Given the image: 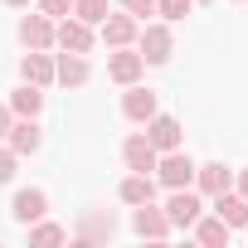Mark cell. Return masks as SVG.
I'll return each mask as SVG.
<instances>
[{
	"mask_svg": "<svg viewBox=\"0 0 248 248\" xmlns=\"http://www.w3.org/2000/svg\"><path fill=\"white\" fill-rule=\"evenodd\" d=\"M166 190H185V185H195V161L175 146V151H161L156 156V170H151Z\"/></svg>",
	"mask_w": 248,
	"mask_h": 248,
	"instance_id": "2",
	"label": "cell"
},
{
	"mask_svg": "<svg viewBox=\"0 0 248 248\" xmlns=\"http://www.w3.org/2000/svg\"><path fill=\"white\" fill-rule=\"evenodd\" d=\"M233 180H238V195H243V200H248V170H238V175H233Z\"/></svg>",
	"mask_w": 248,
	"mask_h": 248,
	"instance_id": "29",
	"label": "cell"
},
{
	"mask_svg": "<svg viewBox=\"0 0 248 248\" xmlns=\"http://www.w3.org/2000/svg\"><path fill=\"white\" fill-rule=\"evenodd\" d=\"M132 229H137L141 238H151V243H161V238H170V233H175V229H170V219H166V209H156V200H151V204H137Z\"/></svg>",
	"mask_w": 248,
	"mask_h": 248,
	"instance_id": "12",
	"label": "cell"
},
{
	"mask_svg": "<svg viewBox=\"0 0 248 248\" xmlns=\"http://www.w3.org/2000/svg\"><path fill=\"white\" fill-rule=\"evenodd\" d=\"M30 243H39V248L68 243V229H63V224H49V219H34V224H30Z\"/></svg>",
	"mask_w": 248,
	"mask_h": 248,
	"instance_id": "22",
	"label": "cell"
},
{
	"mask_svg": "<svg viewBox=\"0 0 248 248\" xmlns=\"http://www.w3.org/2000/svg\"><path fill=\"white\" fill-rule=\"evenodd\" d=\"M10 127H15V112H10V102H0V141L10 137Z\"/></svg>",
	"mask_w": 248,
	"mask_h": 248,
	"instance_id": "28",
	"label": "cell"
},
{
	"mask_svg": "<svg viewBox=\"0 0 248 248\" xmlns=\"http://www.w3.org/2000/svg\"><path fill=\"white\" fill-rule=\"evenodd\" d=\"M20 78L34 83V88H49V83H54V54H49V49H30V54L20 59Z\"/></svg>",
	"mask_w": 248,
	"mask_h": 248,
	"instance_id": "17",
	"label": "cell"
},
{
	"mask_svg": "<svg viewBox=\"0 0 248 248\" xmlns=\"http://www.w3.org/2000/svg\"><path fill=\"white\" fill-rule=\"evenodd\" d=\"M137 54L156 68V63H166L170 54H175V34H170V20H161V25H141L137 30Z\"/></svg>",
	"mask_w": 248,
	"mask_h": 248,
	"instance_id": "1",
	"label": "cell"
},
{
	"mask_svg": "<svg viewBox=\"0 0 248 248\" xmlns=\"http://www.w3.org/2000/svg\"><path fill=\"white\" fill-rule=\"evenodd\" d=\"M20 39H25V49H54V15H44V10L25 15L20 20Z\"/></svg>",
	"mask_w": 248,
	"mask_h": 248,
	"instance_id": "15",
	"label": "cell"
},
{
	"mask_svg": "<svg viewBox=\"0 0 248 248\" xmlns=\"http://www.w3.org/2000/svg\"><path fill=\"white\" fill-rule=\"evenodd\" d=\"M146 141H151L156 151H175V146L185 141V132H180V117H170V112H156V117L146 122Z\"/></svg>",
	"mask_w": 248,
	"mask_h": 248,
	"instance_id": "13",
	"label": "cell"
},
{
	"mask_svg": "<svg viewBox=\"0 0 248 248\" xmlns=\"http://www.w3.org/2000/svg\"><path fill=\"white\" fill-rule=\"evenodd\" d=\"M190 233H195L204 248H229V238H233V229H229L219 214H200V219L190 224Z\"/></svg>",
	"mask_w": 248,
	"mask_h": 248,
	"instance_id": "18",
	"label": "cell"
},
{
	"mask_svg": "<svg viewBox=\"0 0 248 248\" xmlns=\"http://www.w3.org/2000/svg\"><path fill=\"white\" fill-rule=\"evenodd\" d=\"M49 214V195L44 190H15V200H10V219L20 224V229H30L34 219H44Z\"/></svg>",
	"mask_w": 248,
	"mask_h": 248,
	"instance_id": "11",
	"label": "cell"
},
{
	"mask_svg": "<svg viewBox=\"0 0 248 248\" xmlns=\"http://www.w3.org/2000/svg\"><path fill=\"white\" fill-rule=\"evenodd\" d=\"M156 146L146 141V132H132L127 141H122V161H127V170H156Z\"/></svg>",
	"mask_w": 248,
	"mask_h": 248,
	"instance_id": "16",
	"label": "cell"
},
{
	"mask_svg": "<svg viewBox=\"0 0 248 248\" xmlns=\"http://www.w3.org/2000/svg\"><path fill=\"white\" fill-rule=\"evenodd\" d=\"M34 5H39L44 15H54V20H63V15H73V0H34Z\"/></svg>",
	"mask_w": 248,
	"mask_h": 248,
	"instance_id": "26",
	"label": "cell"
},
{
	"mask_svg": "<svg viewBox=\"0 0 248 248\" xmlns=\"http://www.w3.org/2000/svg\"><path fill=\"white\" fill-rule=\"evenodd\" d=\"M200 214H204V195H200L195 185L170 190V200H166V219H170V229H175V233H180V229H190Z\"/></svg>",
	"mask_w": 248,
	"mask_h": 248,
	"instance_id": "4",
	"label": "cell"
},
{
	"mask_svg": "<svg viewBox=\"0 0 248 248\" xmlns=\"http://www.w3.org/2000/svg\"><path fill=\"white\" fill-rule=\"evenodd\" d=\"M15 166H20V156H15L5 141H0V185H10V180H15Z\"/></svg>",
	"mask_w": 248,
	"mask_h": 248,
	"instance_id": "25",
	"label": "cell"
},
{
	"mask_svg": "<svg viewBox=\"0 0 248 248\" xmlns=\"http://www.w3.org/2000/svg\"><path fill=\"white\" fill-rule=\"evenodd\" d=\"M156 112H161V107H156V93H151V88L132 83L127 93H122V117H127V122H137V127H146V122H151Z\"/></svg>",
	"mask_w": 248,
	"mask_h": 248,
	"instance_id": "7",
	"label": "cell"
},
{
	"mask_svg": "<svg viewBox=\"0 0 248 248\" xmlns=\"http://www.w3.org/2000/svg\"><path fill=\"white\" fill-rule=\"evenodd\" d=\"M93 44H97V30H93V25H83L78 15H63V20H54V49L88 54Z\"/></svg>",
	"mask_w": 248,
	"mask_h": 248,
	"instance_id": "3",
	"label": "cell"
},
{
	"mask_svg": "<svg viewBox=\"0 0 248 248\" xmlns=\"http://www.w3.org/2000/svg\"><path fill=\"white\" fill-rule=\"evenodd\" d=\"M122 10L137 15V20H146V15H156V0H122Z\"/></svg>",
	"mask_w": 248,
	"mask_h": 248,
	"instance_id": "27",
	"label": "cell"
},
{
	"mask_svg": "<svg viewBox=\"0 0 248 248\" xmlns=\"http://www.w3.org/2000/svg\"><path fill=\"white\" fill-rule=\"evenodd\" d=\"M10 112H15V117H39V112H44V88L20 83V88L10 93Z\"/></svg>",
	"mask_w": 248,
	"mask_h": 248,
	"instance_id": "20",
	"label": "cell"
},
{
	"mask_svg": "<svg viewBox=\"0 0 248 248\" xmlns=\"http://www.w3.org/2000/svg\"><path fill=\"white\" fill-rule=\"evenodd\" d=\"M0 5H10V10H30L34 0H0Z\"/></svg>",
	"mask_w": 248,
	"mask_h": 248,
	"instance_id": "30",
	"label": "cell"
},
{
	"mask_svg": "<svg viewBox=\"0 0 248 248\" xmlns=\"http://www.w3.org/2000/svg\"><path fill=\"white\" fill-rule=\"evenodd\" d=\"M112 233H117V219L112 214H88V224L78 229V243H102Z\"/></svg>",
	"mask_w": 248,
	"mask_h": 248,
	"instance_id": "21",
	"label": "cell"
},
{
	"mask_svg": "<svg viewBox=\"0 0 248 248\" xmlns=\"http://www.w3.org/2000/svg\"><path fill=\"white\" fill-rule=\"evenodd\" d=\"M156 190H161V180H156L151 170H132L127 180L117 185V200L137 209V204H151V200H156Z\"/></svg>",
	"mask_w": 248,
	"mask_h": 248,
	"instance_id": "9",
	"label": "cell"
},
{
	"mask_svg": "<svg viewBox=\"0 0 248 248\" xmlns=\"http://www.w3.org/2000/svg\"><path fill=\"white\" fill-rule=\"evenodd\" d=\"M195 10V0H156V15L161 20H185Z\"/></svg>",
	"mask_w": 248,
	"mask_h": 248,
	"instance_id": "24",
	"label": "cell"
},
{
	"mask_svg": "<svg viewBox=\"0 0 248 248\" xmlns=\"http://www.w3.org/2000/svg\"><path fill=\"white\" fill-rule=\"evenodd\" d=\"M88 78H93L88 54H68V49H59V54H54V83H63V88H83Z\"/></svg>",
	"mask_w": 248,
	"mask_h": 248,
	"instance_id": "10",
	"label": "cell"
},
{
	"mask_svg": "<svg viewBox=\"0 0 248 248\" xmlns=\"http://www.w3.org/2000/svg\"><path fill=\"white\" fill-rule=\"evenodd\" d=\"M214 214H219L229 229H248V200H243L238 190H224V195H214Z\"/></svg>",
	"mask_w": 248,
	"mask_h": 248,
	"instance_id": "19",
	"label": "cell"
},
{
	"mask_svg": "<svg viewBox=\"0 0 248 248\" xmlns=\"http://www.w3.org/2000/svg\"><path fill=\"white\" fill-rule=\"evenodd\" d=\"M73 15H78L83 25H93V30H97V25L107 20V0H73Z\"/></svg>",
	"mask_w": 248,
	"mask_h": 248,
	"instance_id": "23",
	"label": "cell"
},
{
	"mask_svg": "<svg viewBox=\"0 0 248 248\" xmlns=\"http://www.w3.org/2000/svg\"><path fill=\"white\" fill-rule=\"evenodd\" d=\"M195 190L214 200V195L233 190V170H229L224 161H204V166H195Z\"/></svg>",
	"mask_w": 248,
	"mask_h": 248,
	"instance_id": "14",
	"label": "cell"
},
{
	"mask_svg": "<svg viewBox=\"0 0 248 248\" xmlns=\"http://www.w3.org/2000/svg\"><path fill=\"white\" fill-rule=\"evenodd\" d=\"M137 30H141L137 15H127V10L112 15V10H107V20L97 25V39H102L107 49H127V44H137Z\"/></svg>",
	"mask_w": 248,
	"mask_h": 248,
	"instance_id": "6",
	"label": "cell"
},
{
	"mask_svg": "<svg viewBox=\"0 0 248 248\" xmlns=\"http://www.w3.org/2000/svg\"><path fill=\"white\" fill-rule=\"evenodd\" d=\"M195 5H209V0H195Z\"/></svg>",
	"mask_w": 248,
	"mask_h": 248,
	"instance_id": "31",
	"label": "cell"
},
{
	"mask_svg": "<svg viewBox=\"0 0 248 248\" xmlns=\"http://www.w3.org/2000/svg\"><path fill=\"white\" fill-rule=\"evenodd\" d=\"M141 73H146V59L127 44V49H107V78L112 83H122V88H132V83H141Z\"/></svg>",
	"mask_w": 248,
	"mask_h": 248,
	"instance_id": "5",
	"label": "cell"
},
{
	"mask_svg": "<svg viewBox=\"0 0 248 248\" xmlns=\"http://www.w3.org/2000/svg\"><path fill=\"white\" fill-rule=\"evenodd\" d=\"M5 146L25 161V156H34L39 146H44V132H39V117H15V127H10V137H5Z\"/></svg>",
	"mask_w": 248,
	"mask_h": 248,
	"instance_id": "8",
	"label": "cell"
}]
</instances>
